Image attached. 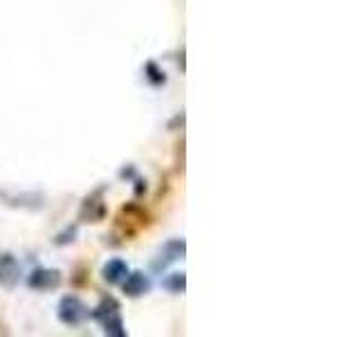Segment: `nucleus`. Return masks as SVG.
Wrapping results in <instances>:
<instances>
[{
  "instance_id": "f257e3e1",
  "label": "nucleus",
  "mask_w": 359,
  "mask_h": 337,
  "mask_svg": "<svg viewBox=\"0 0 359 337\" xmlns=\"http://www.w3.org/2000/svg\"><path fill=\"white\" fill-rule=\"evenodd\" d=\"M95 317L104 324V333L113 337H126V328L119 315V303L115 299H104L101 306L95 308Z\"/></svg>"
},
{
  "instance_id": "f03ea898",
  "label": "nucleus",
  "mask_w": 359,
  "mask_h": 337,
  "mask_svg": "<svg viewBox=\"0 0 359 337\" xmlns=\"http://www.w3.org/2000/svg\"><path fill=\"white\" fill-rule=\"evenodd\" d=\"M85 317H88V306L79 297H74V294H67L58 303V319L65 326H79Z\"/></svg>"
},
{
  "instance_id": "7ed1b4c3",
  "label": "nucleus",
  "mask_w": 359,
  "mask_h": 337,
  "mask_svg": "<svg viewBox=\"0 0 359 337\" xmlns=\"http://www.w3.org/2000/svg\"><path fill=\"white\" fill-rule=\"evenodd\" d=\"M21 279V265L12 254H0V285L14 288Z\"/></svg>"
},
{
  "instance_id": "20e7f679",
  "label": "nucleus",
  "mask_w": 359,
  "mask_h": 337,
  "mask_svg": "<svg viewBox=\"0 0 359 337\" xmlns=\"http://www.w3.org/2000/svg\"><path fill=\"white\" fill-rule=\"evenodd\" d=\"M61 281L56 270H34L32 276H30V288L32 290H52Z\"/></svg>"
},
{
  "instance_id": "39448f33",
  "label": "nucleus",
  "mask_w": 359,
  "mask_h": 337,
  "mask_svg": "<svg viewBox=\"0 0 359 337\" xmlns=\"http://www.w3.org/2000/svg\"><path fill=\"white\" fill-rule=\"evenodd\" d=\"M122 283H124V292L128 294V297H142V294H146L151 290V281L144 272L126 274V279Z\"/></svg>"
},
{
  "instance_id": "423d86ee",
  "label": "nucleus",
  "mask_w": 359,
  "mask_h": 337,
  "mask_svg": "<svg viewBox=\"0 0 359 337\" xmlns=\"http://www.w3.org/2000/svg\"><path fill=\"white\" fill-rule=\"evenodd\" d=\"M184 252H186V243L182 239H173V241H168L164 248H162L160 252V259H157V263L155 268H166L168 263H173V261L177 259H182L184 257Z\"/></svg>"
},
{
  "instance_id": "0eeeda50",
  "label": "nucleus",
  "mask_w": 359,
  "mask_h": 337,
  "mask_svg": "<svg viewBox=\"0 0 359 337\" xmlns=\"http://www.w3.org/2000/svg\"><path fill=\"white\" fill-rule=\"evenodd\" d=\"M126 274H128V265L122 259H110L104 265V279L108 283H122L126 279Z\"/></svg>"
},
{
  "instance_id": "6e6552de",
  "label": "nucleus",
  "mask_w": 359,
  "mask_h": 337,
  "mask_svg": "<svg viewBox=\"0 0 359 337\" xmlns=\"http://www.w3.org/2000/svg\"><path fill=\"white\" fill-rule=\"evenodd\" d=\"M162 285H164L171 294H182L184 288H186V276H184V272H173L168 279H164V283Z\"/></svg>"
}]
</instances>
